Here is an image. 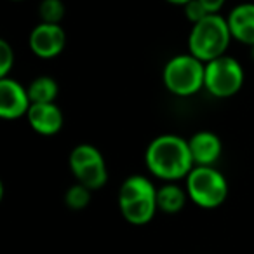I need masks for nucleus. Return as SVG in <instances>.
Wrapping results in <instances>:
<instances>
[{"mask_svg":"<svg viewBox=\"0 0 254 254\" xmlns=\"http://www.w3.org/2000/svg\"><path fill=\"white\" fill-rule=\"evenodd\" d=\"M145 166L152 176L162 181H180L195 167L188 139L178 134H160L145 150Z\"/></svg>","mask_w":254,"mask_h":254,"instance_id":"nucleus-1","label":"nucleus"},{"mask_svg":"<svg viewBox=\"0 0 254 254\" xmlns=\"http://www.w3.org/2000/svg\"><path fill=\"white\" fill-rule=\"evenodd\" d=\"M232 39L226 18H223L219 12L207 14L204 19L191 25L188 35V53L204 63H209L226 54Z\"/></svg>","mask_w":254,"mask_h":254,"instance_id":"nucleus-2","label":"nucleus"},{"mask_svg":"<svg viewBox=\"0 0 254 254\" xmlns=\"http://www.w3.org/2000/svg\"><path fill=\"white\" fill-rule=\"evenodd\" d=\"M205 63L193 54H176L162 70L164 87L178 98H190L204 89Z\"/></svg>","mask_w":254,"mask_h":254,"instance_id":"nucleus-3","label":"nucleus"},{"mask_svg":"<svg viewBox=\"0 0 254 254\" xmlns=\"http://www.w3.org/2000/svg\"><path fill=\"white\" fill-rule=\"evenodd\" d=\"M188 198L200 209H216L228 197V181L214 166H195L185 178Z\"/></svg>","mask_w":254,"mask_h":254,"instance_id":"nucleus-4","label":"nucleus"},{"mask_svg":"<svg viewBox=\"0 0 254 254\" xmlns=\"http://www.w3.org/2000/svg\"><path fill=\"white\" fill-rule=\"evenodd\" d=\"M244 68L235 58L223 56L205 63L204 89L211 96L219 99H226L235 96L244 85Z\"/></svg>","mask_w":254,"mask_h":254,"instance_id":"nucleus-5","label":"nucleus"},{"mask_svg":"<svg viewBox=\"0 0 254 254\" xmlns=\"http://www.w3.org/2000/svg\"><path fill=\"white\" fill-rule=\"evenodd\" d=\"M32 53L40 60H53L63 53L66 46V33L58 23L40 21L28 37Z\"/></svg>","mask_w":254,"mask_h":254,"instance_id":"nucleus-6","label":"nucleus"},{"mask_svg":"<svg viewBox=\"0 0 254 254\" xmlns=\"http://www.w3.org/2000/svg\"><path fill=\"white\" fill-rule=\"evenodd\" d=\"M32 99L28 87L11 77L0 78V117L4 120H18L26 117Z\"/></svg>","mask_w":254,"mask_h":254,"instance_id":"nucleus-7","label":"nucleus"},{"mask_svg":"<svg viewBox=\"0 0 254 254\" xmlns=\"http://www.w3.org/2000/svg\"><path fill=\"white\" fill-rule=\"evenodd\" d=\"M26 119L33 131L40 136H54L61 131L64 117L56 103H32Z\"/></svg>","mask_w":254,"mask_h":254,"instance_id":"nucleus-8","label":"nucleus"},{"mask_svg":"<svg viewBox=\"0 0 254 254\" xmlns=\"http://www.w3.org/2000/svg\"><path fill=\"white\" fill-rule=\"evenodd\" d=\"M195 166H214L223 153V143L212 131H198L188 139Z\"/></svg>","mask_w":254,"mask_h":254,"instance_id":"nucleus-9","label":"nucleus"},{"mask_svg":"<svg viewBox=\"0 0 254 254\" xmlns=\"http://www.w3.org/2000/svg\"><path fill=\"white\" fill-rule=\"evenodd\" d=\"M230 32L235 40L246 46H254V4H240L232 9L228 16Z\"/></svg>","mask_w":254,"mask_h":254,"instance_id":"nucleus-10","label":"nucleus"},{"mask_svg":"<svg viewBox=\"0 0 254 254\" xmlns=\"http://www.w3.org/2000/svg\"><path fill=\"white\" fill-rule=\"evenodd\" d=\"M119 211L122 214V218L127 223H131V225L134 226L148 225L155 218L157 212H159L157 197H145L129 202H119Z\"/></svg>","mask_w":254,"mask_h":254,"instance_id":"nucleus-11","label":"nucleus"},{"mask_svg":"<svg viewBox=\"0 0 254 254\" xmlns=\"http://www.w3.org/2000/svg\"><path fill=\"white\" fill-rule=\"evenodd\" d=\"M188 193L187 188L180 187L178 181H167L166 185L157 188V207L164 214H178L187 205Z\"/></svg>","mask_w":254,"mask_h":254,"instance_id":"nucleus-12","label":"nucleus"},{"mask_svg":"<svg viewBox=\"0 0 254 254\" xmlns=\"http://www.w3.org/2000/svg\"><path fill=\"white\" fill-rule=\"evenodd\" d=\"M157 197V187L143 174H132L126 178L119 188V202H129L136 198Z\"/></svg>","mask_w":254,"mask_h":254,"instance_id":"nucleus-13","label":"nucleus"},{"mask_svg":"<svg viewBox=\"0 0 254 254\" xmlns=\"http://www.w3.org/2000/svg\"><path fill=\"white\" fill-rule=\"evenodd\" d=\"M28 94L32 103H54L60 94V85L56 78L49 75H40L30 82Z\"/></svg>","mask_w":254,"mask_h":254,"instance_id":"nucleus-14","label":"nucleus"},{"mask_svg":"<svg viewBox=\"0 0 254 254\" xmlns=\"http://www.w3.org/2000/svg\"><path fill=\"white\" fill-rule=\"evenodd\" d=\"M73 176L78 183H82L84 187H87L89 190L94 191L106 185V181H108V167H106V162H105V159H103V160H98V162L91 164V166L84 167V169H80L78 173H75Z\"/></svg>","mask_w":254,"mask_h":254,"instance_id":"nucleus-15","label":"nucleus"},{"mask_svg":"<svg viewBox=\"0 0 254 254\" xmlns=\"http://www.w3.org/2000/svg\"><path fill=\"white\" fill-rule=\"evenodd\" d=\"M98 160H103V153L98 150V146L89 145V143H80L70 152L68 166H70L71 174H75L84 167L98 162Z\"/></svg>","mask_w":254,"mask_h":254,"instance_id":"nucleus-16","label":"nucleus"},{"mask_svg":"<svg viewBox=\"0 0 254 254\" xmlns=\"http://www.w3.org/2000/svg\"><path fill=\"white\" fill-rule=\"evenodd\" d=\"M91 193L92 190H89L87 187H84L82 183H75L64 191V204L66 207L73 209V211H82L91 204Z\"/></svg>","mask_w":254,"mask_h":254,"instance_id":"nucleus-17","label":"nucleus"},{"mask_svg":"<svg viewBox=\"0 0 254 254\" xmlns=\"http://www.w3.org/2000/svg\"><path fill=\"white\" fill-rule=\"evenodd\" d=\"M39 16L40 21L60 25L64 16V4L61 0H42L39 5Z\"/></svg>","mask_w":254,"mask_h":254,"instance_id":"nucleus-18","label":"nucleus"},{"mask_svg":"<svg viewBox=\"0 0 254 254\" xmlns=\"http://www.w3.org/2000/svg\"><path fill=\"white\" fill-rule=\"evenodd\" d=\"M14 49L7 40H0V78L9 77L14 66Z\"/></svg>","mask_w":254,"mask_h":254,"instance_id":"nucleus-19","label":"nucleus"},{"mask_svg":"<svg viewBox=\"0 0 254 254\" xmlns=\"http://www.w3.org/2000/svg\"><path fill=\"white\" fill-rule=\"evenodd\" d=\"M183 7H185V14H187L188 21H190L191 25H195V23H198L200 19H204L207 14H211V12L202 5L200 0H190Z\"/></svg>","mask_w":254,"mask_h":254,"instance_id":"nucleus-20","label":"nucleus"},{"mask_svg":"<svg viewBox=\"0 0 254 254\" xmlns=\"http://www.w3.org/2000/svg\"><path fill=\"white\" fill-rule=\"evenodd\" d=\"M200 2H202V5L211 12V14H216V12H219L223 9V5H225L226 0H200Z\"/></svg>","mask_w":254,"mask_h":254,"instance_id":"nucleus-21","label":"nucleus"},{"mask_svg":"<svg viewBox=\"0 0 254 254\" xmlns=\"http://www.w3.org/2000/svg\"><path fill=\"white\" fill-rule=\"evenodd\" d=\"M169 4H174V5H185V4H188L190 0H167Z\"/></svg>","mask_w":254,"mask_h":254,"instance_id":"nucleus-22","label":"nucleus"},{"mask_svg":"<svg viewBox=\"0 0 254 254\" xmlns=\"http://www.w3.org/2000/svg\"><path fill=\"white\" fill-rule=\"evenodd\" d=\"M251 58L254 60V46H251Z\"/></svg>","mask_w":254,"mask_h":254,"instance_id":"nucleus-23","label":"nucleus"},{"mask_svg":"<svg viewBox=\"0 0 254 254\" xmlns=\"http://www.w3.org/2000/svg\"><path fill=\"white\" fill-rule=\"evenodd\" d=\"M12 2H21V0H12Z\"/></svg>","mask_w":254,"mask_h":254,"instance_id":"nucleus-24","label":"nucleus"}]
</instances>
